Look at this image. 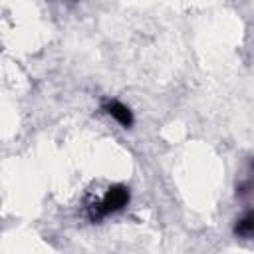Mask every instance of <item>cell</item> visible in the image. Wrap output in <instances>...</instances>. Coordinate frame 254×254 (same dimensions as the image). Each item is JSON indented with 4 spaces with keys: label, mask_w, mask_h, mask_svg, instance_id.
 <instances>
[{
    "label": "cell",
    "mask_w": 254,
    "mask_h": 254,
    "mask_svg": "<svg viewBox=\"0 0 254 254\" xmlns=\"http://www.w3.org/2000/svg\"><path fill=\"white\" fill-rule=\"evenodd\" d=\"M127 202H129V189L123 185H113L105 190V194L101 198H97L89 204V218L93 222L101 220L109 214L123 210L127 206Z\"/></svg>",
    "instance_id": "1"
},
{
    "label": "cell",
    "mask_w": 254,
    "mask_h": 254,
    "mask_svg": "<svg viewBox=\"0 0 254 254\" xmlns=\"http://www.w3.org/2000/svg\"><path fill=\"white\" fill-rule=\"evenodd\" d=\"M105 111H107L119 125H123V127H131V125H133V113H131V109H129L127 105H123L121 101L109 99V101L105 103Z\"/></svg>",
    "instance_id": "2"
},
{
    "label": "cell",
    "mask_w": 254,
    "mask_h": 254,
    "mask_svg": "<svg viewBox=\"0 0 254 254\" xmlns=\"http://www.w3.org/2000/svg\"><path fill=\"white\" fill-rule=\"evenodd\" d=\"M254 218H252V212L248 210L240 220H238V224H236V234H240V236H250L252 234V228H254Z\"/></svg>",
    "instance_id": "3"
}]
</instances>
